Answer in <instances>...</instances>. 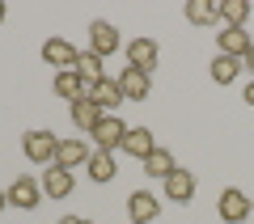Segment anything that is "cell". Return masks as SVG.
<instances>
[{
  "mask_svg": "<svg viewBox=\"0 0 254 224\" xmlns=\"http://www.w3.org/2000/svg\"><path fill=\"white\" fill-rule=\"evenodd\" d=\"M55 148H60L55 131H26L21 135V153L34 165H55Z\"/></svg>",
  "mask_w": 254,
  "mask_h": 224,
  "instance_id": "1",
  "label": "cell"
},
{
  "mask_svg": "<svg viewBox=\"0 0 254 224\" xmlns=\"http://www.w3.org/2000/svg\"><path fill=\"white\" fill-rule=\"evenodd\" d=\"M127 131H131V127H127V123H123V118H119V114H106V118H102V123L93 127L89 135H93V144H98L102 153H115V148H123Z\"/></svg>",
  "mask_w": 254,
  "mask_h": 224,
  "instance_id": "2",
  "label": "cell"
},
{
  "mask_svg": "<svg viewBox=\"0 0 254 224\" xmlns=\"http://www.w3.org/2000/svg\"><path fill=\"white\" fill-rule=\"evenodd\" d=\"M157 59H161V47H157L153 38H131V43H127V68H140V72L153 76Z\"/></svg>",
  "mask_w": 254,
  "mask_h": 224,
  "instance_id": "3",
  "label": "cell"
},
{
  "mask_svg": "<svg viewBox=\"0 0 254 224\" xmlns=\"http://www.w3.org/2000/svg\"><path fill=\"white\" fill-rule=\"evenodd\" d=\"M216 207H220V220H229V224H242L246 216H250V199H246V190H237V186L220 190Z\"/></svg>",
  "mask_w": 254,
  "mask_h": 224,
  "instance_id": "4",
  "label": "cell"
},
{
  "mask_svg": "<svg viewBox=\"0 0 254 224\" xmlns=\"http://www.w3.org/2000/svg\"><path fill=\"white\" fill-rule=\"evenodd\" d=\"M250 47H254V38L246 34L242 26H225V30L216 34V55H233V59H242Z\"/></svg>",
  "mask_w": 254,
  "mask_h": 224,
  "instance_id": "5",
  "label": "cell"
},
{
  "mask_svg": "<svg viewBox=\"0 0 254 224\" xmlns=\"http://www.w3.org/2000/svg\"><path fill=\"white\" fill-rule=\"evenodd\" d=\"M119 89H123L127 102H144L148 89H153V76L140 72V68H123V72H119Z\"/></svg>",
  "mask_w": 254,
  "mask_h": 224,
  "instance_id": "6",
  "label": "cell"
},
{
  "mask_svg": "<svg viewBox=\"0 0 254 224\" xmlns=\"http://www.w3.org/2000/svg\"><path fill=\"white\" fill-rule=\"evenodd\" d=\"M38 195H43V186H38L34 178H26V173H21V178L13 182L9 190H4V199H9V207H21V212H30V207H38Z\"/></svg>",
  "mask_w": 254,
  "mask_h": 224,
  "instance_id": "7",
  "label": "cell"
},
{
  "mask_svg": "<svg viewBox=\"0 0 254 224\" xmlns=\"http://www.w3.org/2000/svg\"><path fill=\"white\" fill-rule=\"evenodd\" d=\"M89 51L93 55H115L119 51V30L110 21H89Z\"/></svg>",
  "mask_w": 254,
  "mask_h": 224,
  "instance_id": "8",
  "label": "cell"
},
{
  "mask_svg": "<svg viewBox=\"0 0 254 224\" xmlns=\"http://www.w3.org/2000/svg\"><path fill=\"white\" fill-rule=\"evenodd\" d=\"M43 59L51 63V68L68 72V68L76 63V47L68 43V38H47V43H43Z\"/></svg>",
  "mask_w": 254,
  "mask_h": 224,
  "instance_id": "9",
  "label": "cell"
},
{
  "mask_svg": "<svg viewBox=\"0 0 254 224\" xmlns=\"http://www.w3.org/2000/svg\"><path fill=\"white\" fill-rule=\"evenodd\" d=\"M38 186H43V195H51V199H68L76 182H72V169L51 165V169H43V182H38Z\"/></svg>",
  "mask_w": 254,
  "mask_h": 224,
  "instance_id": "10",
  "label": "cell"
},
{
  "mask_svg": "<svg viewBox=\"0 0 254 224\" xmlns=\"http://www.w3.org/2000/svg\"><path fill=\"white\" fill-rule=\"evenodd\" d=\"M89 102H93V106H102L106 114H110V110H119V102H127V98H123V89H119V76H106V81H98V85L89 89Z\"/></svg>",
  "mask_w": 254,
  "mask_h": 224,
  "instance_id": "11",
  "label": "cell"
},
{
  "mask_svg": "<svg viewBox=\"0 0 254 224\" xmlns=\"http://www.w3.org/2000/svg\"><path fill=\"white\" fill-rule=\"evenodd\" d=\"M85 161H89L85 140H60V148H55V165H60V169H81Z\"/></svg>",
  "mask_w": 254,
  "mask_h": 224,
  "instance_id": "12",
  "label": "cell"
},
{
  "mask_svg": "<svg viewBox=\"0 0 254 224\" xmlns=\"http://www.w3.org/2000/svg\"><path fill=\"white\" fill-rule=\"evenodd\" d=\"M127 212H131V220L153 224L157 216H161V203H157V195H148V190H136V195L127 199Z\"/></svg>",
  "mask_w": 254,
  "mask_h": 224,
  "instance_id": "13",
  "label": "cell"
},
{
  "mask_svg": "<svg viewBox=\"0 0 254 224\" xmlns=\"http://www.w3.org/2000/svg\"><path fill=\"white\" fill-rule=\"evenodd\" d=\"M165 195H170L174 203H190V199H195V173L190 169H174L170 178H165Z\"/></svg>",
  "mask_w": 254,
  "mask_h": 224,
  "instance_id": "14",
  "label": "cell"
},
{
  "mask_svg": "<svg viewBox=\"0 0 254 224\" xmlns=\"http://www.w3.org/2000/svg\"><path fill=\"white\" fill-rule=\"evenodd\" d=\"M72 72L81 76L85 85H98V81H106V72H102V55H93V51H76V63H72Z\"/></svg>",
  "mask_w": 254,
  "mask_h": 224,
  "instance_id": "15",
  "label": "cell"
},
{
  "mask_svg": "<svg viewBox=\"0 0 254 224\" xmlns=\"http://www.w3.org/2000/svg\"><path fill=\"white\" fill-rule=\"evenodd\" d=\"M55 93H60L64 102H81V98H89V85L68 68V72H55Z\"/></svg>",
  "mask_w": 254,
  "mask_h": 224,
  "instance_id": "16",
  "label": "cell"
},
{
  "mask_svg": "<svg viewBox=\"0 0 254 224\" xmlns=\"http://www.w3.org/2000/svg\"><path fill=\"white\" fill-rule=\"evenodd\" d=\"M153 148H157V144H153V131H148V127H131V131H127V140H123V153L136 157V161H144Z\"/></svg>",
  "mask_w": 254,
  "mask_h": 224,
  "instance_id": "17",
  "label": "cell"
},
{
  "mask_svg": "<svg viewBox=\"0 0 254 224\" xmlns=\"http://www.w3.org/2000/svg\"><path fill=\"white\" fill-rule=\"evenodd\" d=\"M174 169H178V165H174V153H170V148H153V153L144 157V173H148V178H161V182H165Z\"/></svg>",
  "mask_w": 254,
  "mask_h": 224,
  "instance_id": "18",
  "label": "cell"
},
{
  "mask_svg": "<svg viewBox=\"0 0 254 224\" xmlns=\"http://www.w3.org/2000/svg\"><path fill=\"white\" fill-rule=\"evenodd\" d=\"M187 21L190 26H216L220 21L216 0H187Z\"/></svg>",
  "mask_w": 254,
  "mask_h": 224,
  "instance_id": "19",
  "label": "cell"
},
{
  "mask_svg": "<svg viewBox=\"0 0 254 224\" xmlns=\"http://www.w3.org/2000/svg\"><path fill=\"white\" fill-rule=\"evenodd\" d=\"M102 118H106V110H102V106H93L89 98H81V102H72V123L81 127V131H93V127H98Z\"/></svg>",
  "mask_w": 254,
  "mask_h": 224,
  "instance_id": "20",
  "label": "cell"
},
{
  "mask_svg": "<svg viewBox=\"0 0 254 224\" xmlns=\"http://www.w3.org/2000/svg\"><path fill=\"white\" fill-rule=\"evenodd\" d=\"M85 173H89L93 182H110L115 178V153H89V161H85Z\"/></svg>",
  "mask_w": 254,
  "mask_h": 224,
  "instance_id": "21",
  "label": "cell"
},
{
  "mask_svg": "<svg viewBox=\"0 0 254 224\" xmlns=\"http://www.w3.org/2000/svg\"><path fill=\"white\" fill-rule=\"evenodd\" d=\"M208 72H212V81H216V85H233L237 72H242V59H233V55H216Z\"/></svg>",
  "mask_w": 254,
  "mask_h": 224,
  "instance_id": "22",
  "label": "cell"
},
{
  "mask_svg": "<svg viewBox=\"0 0 254 224\" xmlns=\"http://www.w3.org/2000/svg\"><path fill=\"white\" fill-rule=\"evenodd\" d=\"M216 9H220V21L225 26H246V17H250V4L246 0H216Z\"/></svg>",
  "mask_w": 254,
  "mask_h": 224,
  "instance_id": "23",
  "label": "cell"
},
{
  "mask_svg": "<svg viewBox=\"0 0 254 224\" xmlns=\"http://www.w3.org/2000/svg\"><path fill=\"white\" fill-rule=\"evenodd\" d=\"M242 68H246V72H250V81H254V47H250V51H246V55H242Z\"/></svg>",
  "mask_w": 254,
  "mask_h": 224,
  "instance_id": "24",
  "label": "cell"
},
{
  "mask_svg": "<svg viewBox=\"0 0 254 224\" xmlns=\"http://www.w3.org/2000/svg\"><path fill=\"white\" fill-rule=\"evenodd\" d=\"M242 102H246V106H254V81L246 85V93H242Z\"/></svg>",
  "mask_w": 254,
  "mask_h": 224,
  "instance_id": "25",
  "label": "cell"
},
{
  "mask_svg": "<svg viewBox=\"0 0 254 224\" xmlns=\"http://www.w3.org/2000/svg\"><path fill=\"white\" fill-rule=\"evenodd\" d=\"M60 224H93V220H85V216H64Z\"/></svg>",
  "mask_w": 254,
  "mask_h": 224,
  "instance_id": "26",
  "label": "cell"
},
{
  "mask_svg": "<svg viewBox=\"0 0 254 224\" xmlns=\"http://www.w3.org/2000/svg\"><path fill=\"white\" fill-rule=\"evenodd\" d=\"M4 207H9V199H4V190H0V212H4Z\"/></svg>",
  "mask_w": 254,
  "mask_h": 224,
  "instance_id": "27",
  "label": "cell"
},
{
  "mask_svg": "<svg viewBox=\"0 0 254 224\" xmlns=\"http://www.w3.org/2000/svg\"><path fill=\"white\" fill-rule=\"evenodd\" d=\"M4 13H9V9H4V0H0V21H4Z\"/></svg>",
  "mask_w": 254,
  "mask_h": 224,
  "instance_id": "28",
  "label": "cell"
},
{
  "mask_svg": "<svg viewBox=\"0 0 254 224\" xmlns=\"http://www.w3.org/2000/svg\"><path fill=\"white\" fill-rule=\"evenodd\" d=\"M131 224H140V220H131Z\"/></svg>",
  "mask_w": 254,
  "mask_h": 224,
  "instance_id": "29",
  "label": "cell"
}]
</instances>
